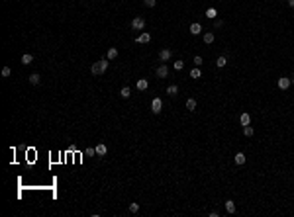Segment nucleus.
<instances>
[{"instance_id": "20e7f679", "label": "nucleus", "mask_w": 294, "mask_h": 217, "mask_svg": "<svg viewBox=\"0 0 294 217\" xmlns=\"http://www.w3.org/2000/svg\"><path fill=\"white\" fill-rule=\"evenodd\" d=\"M155 76L157 78H167L169 76V67L167 65H159L157 71H155Z\"/></svg>"}, {"instance_id": "9d476101", "label": "nucleus", "mask_w": 294, "mask_h": 217, "mask_svg": "<svg viewBox=\"0 0 294 217\" xmlns=\"http://www.w3.org/2000/svg\"><path fill=\"white\" fill-rule=\"evenodd\" d=\"M116 57H118V49H116V47H110V49L106 51V59H108V61H114Z\"/></svg>"}, {"instance_id": "6e6552de", "label": "nucleus", "mask_w": 294, "mask_h": 217, "mask_svg": "<svg viewBox=\"0 0 294 217\" xmlns=\"http://www.w3.org/2000/svg\"><path fill=\"white\" fill-rule=\"evenodd\" d=\"M290 84H292V80H290V78H286V76L279 78V88H280V90H286L288 86H290Z\"/></svg>"}, {"instance_id": "393cba45", "label": "nucleus", "mask_w": 294, "mask_h": 217, "mask_svg": "<svg viewBox=\"0 0 294 217\" xmlns=\"http://www.w3.org/2000/svg\"><path fill=\"white\" fill-rule=\"evenodd\" d=\"M10 75H12V68H10V67H4V68H2V76L8 78Z\"/></svg>"}, {"instance_id": "2eb2a0df", "label": "nucleus", "mask_w": 294, "mask_h": 217, "mask_svg": "<svg viewBox=\"0 0 294 217\" xmlns=\"http://www.w3.org/2000/svg\"><path fill=\"white\" fill-rule=\"evenodd\" d=\"M167 94H169V96H176V94H179V86H176V84H169V86H167Z\"/></svg>"}, {"instance_id": "473e14b6", "label": "nucleus", "mask_w": 294, "mask_h": 217, "mask_svg": "<svg viewBox=\"0 0 294 217\" xmlns=\"http://www.w3.org/2000/svg\"><path fill=\"white\" fill-rule=\"evenodd\" d=\"M290 80H292V82H294V78H290Z\"/></svg>"}, {"instance_id": "1a4fd4ad", "label": "nucleus", "mask_w": 294, "mask_h": 217, "mask_svg": "<svg viewBox=\"0 0 294 217\" xmlns=\"http://www.w3.org/2000/svg\"><path fill=\"white\" fill-rule=\"evenodd\" d=\"M28 80H30V84H34V86H37V84L41 82V76L37 75V72H31V75L28 76Z\"/></svg>"}, {"instance_id": "bb28decb", "label": "nucleus", "mask_w": 294, "mask_h": 217, "mask_svg": "<svg viewBox=\"0 0 294 217\" xmlns=\"http://www.w3.org/2000/svg\"><path fill=\"white\" fill-rule=\"evenodd\" d=\"M130 211L131 213H137V211H139V203H130Z\"/></svg>"}, {"instance_id": "c756f323", "label": "nucleus", "mask_w": 294, "mask_h": 217, "mask_svg": "<svg viewBox=\"0 0 294 217\" xmlns=\"http://www.w3.org/2000/svg\"><path fill=\"white\" fill-rule=\"evenodd\" d=\"M214 28H216V29L224 28V22H222V20H214Z\"/></svg>"}, {"instance_id": "6ab92c4d", "label": "nucleus", "mask_w": 294, "mask_h": 217, "mask_svg": "<svg viewBox=\"0 0 294 217\" xmlns=\"http://www.w3.org/2000/svg\"><path fill=\"white\" fill-rule=\"evenodd\" d=\"M190 78H202V71H200V67H194L190 71Z\"/></svg>"}, {"instance_id": "aec40b11", "label": "nucleus", "mask_w": 294, "mask_h": 217, "mask_svg": "<svg viewBox=\"0 0 294 217\" xmlns=\"http://www.w3.org/2000/svg\"><path fill=\"white\" fill-rule=\"evenodd\" d=\"M186 110H188V112H194V110H196V100L194 98L186 100Z\"/></svg>"}, {"instance_id": "f03ea898", "label": "nucleus", "mask_w": 294, "mask_h": 217, "mask_svg": "<svg viewBox=\"0 0 294 217\" xmlns=\"http://www.w3.org/2000/svg\"><path fill=\"white\" fill-rule=\"evenodd\" d=\"M131 28L135 29V31H141L143 28H145V20H143L141 16H135V18L131 20Z\"/></svg>"}, {"instance_id": "a211bd4d", "label": "nucleus", "mask_w": 294, "mask_h": 217, "mask_svg": "<svg viewBox=\"0 0 294 217\" xmlns=\"http://www.w3.org/2000/svg\"><path fill=\"white\" fill-rule=\"evenodd\" d=\"M226 65H228V59H226V57H224V55H222V57H218V59H216V67H218V68H224Z\"/></svg>"}, {"instance_id": "4468645a", "label": "nucleus", "mask_w": 294, "mask_h": 217, "mask_svg": "<svg viewBox=\"0 0 294 217\" xmlns=\"http://www.w3.org/2000/svg\"><path fill=\"white\" fill-rule=\"evenodd\" d=\"M214 39H216V35H214V31H206L204 33V43H214Z\"/></svg>"}, {"instance_id": "5701e85b", "label": "nucleus", "mask_w": 294, "mask_h": 217, "mask_svg": "<svg viewBox=\"0 0 294 217\" xmlns=\"http://www.w3.org/2000/svg\"><path fill=\"white\" fill-rule=\"evenodd\" d=\"M253 133H255V131H253L251 125H243V135L245 137H253Z\"/></svg>"}, {"instance_id": "2f4dec72", "label": "nucleus", "mask_w": 294, "mask_h": 217, "mask_svg": "<svg viewBox=\"0 0 294 217\" xmlns=\"http://www.w3.org/2000/svg\"><path fill=\"white\" fill-rule=\"evenodd\" d=\"M288 6H290V8H294V0H288Z\"/></svg>"}, {"instance_id": "dca6fc26", "label": "nucleus", "mask_w": 294, "mask_h": 217, "mask_svg": "<svg viewBox=\"0 0 294 217\" xmlns=\"http://www.w3.org/2000/svg\"><path fill=\"white\" fill-rule=\"evenodd\" d=\"M94 149H96V155H100V157H104V155H106V151H108V149H106V145H104V143L96 145Z\"/></svg>"}, {"instance_id": "b1692460", "label": "nucleus", "mask_w": 294, "mask_h": 217, "mask_svg": "<svg viewBox=\"0 0 294 217\" xmlns=\"http://www.w3.org/2000/svg\"><path fill=\"white\" fill-rule=\"evenodd\" d=\"M120 96L124 98V100H126V98H130V96H131V90L127 88V86H124V88H122V92H120Z\"/></svg>"}, {"instance_id": "423d86ee", "label": "nucleus", "mask_w": 294, "mask_h": 217, "mask_svg": "<svg viewBox=\"0 0 294 217\" xmlns=\"http://www.w3.org/2000/svg\"><path fill=\"white\" fill-rule=\"evenodd\" d=\"M137 43H149V41H151V33H147V31H143V33H139L137 35Z\"/></svg>"}, {"instance_id": "f8f14e48", "label": "nucleus", "mask_w": 294, "mask_h": 217, "mask_svg": "<svg viewBox=\"0 0 294 217\" xmlns=\"http://www.w3.org/2000/svg\"><path fill=\"white\" fill-rule=\"evenodd\" d=\"M226 211L229 215L235 213V202H233V200H228V202H226Z\"/></svg>"}, {"instance_id": "ddd939ff", "label": "nucleus", "mask_w": 294, "mask_h": 217, "mask_svg": "<svg viewBox=\"0 0 294 217\" xmlns=\"http://www.w3.org/2000/svg\"><path fill=\"white\" fill-rule=\"evenodd\" d=\"M200 31H202V25H200L198 22L190 25V33H192V35H200Z\"/></svg>"}, {"instance_id": "cd10ccee", "label": "nucleus", "mask_w": 294, "mask_h": 217, "mask_svg": "<svg viewBox=\"0 0 294 217\" xmlns=\"http://www.w3.org/2000/svg\"><path fill=\"white\" fill-rule=\"evenodd\" d=\"M143 4H145L147 8H153L155 4H157V0H143Z\"/></svg>"}, {"instance_id": "4be33fe9", "label": "nucleus", "mask_w": 294, "mask_h": 217, "mask_svg": "<svg viewBox=\"0 0 294 217\" xmlns=\"http://www.w3.org/2000/svg\"><path fill=\"white\" fill-rule=\"evenodd\" d=\"M206 16H208L210 20H216V16H218V10H216V8H208V10H206Z\"/></svg>"}, {"instance_id": "f3484780", "label": "nucleus", "mask_w": 294, "mask_h": 217, "mask_svg": "<svg viewBox=\"0 0 294 217\" xmlns=\"http://www.w3.org/2000/svg\"><path fill=\"white\" fill-rule=\"evenodd\" d=\"M31 61H34V55H30V53L22 55V65H31Z\"/></svg>"}, {"instance_id": "a878e982", "label": "nucleus", "mask_w": 294, "mask_h": 217, "mask_svg": "<svg viewBox=\"0 0 294 217\" xmlns=\"http://www.w3.org/2000/svg\"><path fill=\"white\" fill-rule=\"evenodd\" d=\"M175 68H176V71H183V68H184V61H180V59L175 61Z\"/></svg>"}, {"instance_id": "f257e3e1", "label": "nucleus", "mask_w": 294, "mask_h": 217, "mask_svg": "<svg viewBox=\"0 0 294 217\" xmlns=\"http://www.w3.org/2000/svg\"><path fill=\"white\" fill-rule=\"evenodd\" d=\"M108 67H110L108 59H100V61H96V63L90 65V72H92L94 76H100V75H104V72L108 71Z\"/></svg>"}, {"instance_id": "9b49d317", "label": "nucleus", "mask_w": 294, "mask_h": 217, "mask_svg": "<svg viewBox=\"0 0 294 217\" xmlns=\"http://www.w3.org/2000/svg\"><path fill=\"white\" fill-rule=\"evenodd\" d=\"M239 121H241V125H251V115L247 112H243L241 115H239Z\"/></svg>"}, {"instance_id": "7c9ffc66", "label": "nucleus", "mask_w": 294, "mask_h": 217, "mask_svg": "<svg viewBox=\"0 0 294 217\" xmlns=\"http://www.w3.org/2000/svg\"><path fill=\"white\" fill-rule=\"evenodd\" d=\"M94 155H96V149H90V147H88V149H87V157H94Z\"/></svg>"}, {"instance_id": "0eeeda50", "label": "nucleus", "mask_w": 294, "mask_h": 217, "mask_svg": "<svg viewBox=\"0 0 294 217\" xmlns=\"http://www.w3.org/2000/svg\"><path fill=\"white\" fill-rule=\"evenodd\" d=\"M233 161H235V165H245V162H247V157H245V153H237V155L233 157Z\"/></svg>"}, {"instance_id": "c85d7f7f", "label": "nucleus", "mask_w": 294, "mask_h": 217, "mask_svg": "<svg viewBox=\"0 0 294 217\" xmlns=\"http://www.w3.org/2000/svg\"><path fill=\"white\" fill-rule=\"evenodd\" d=\"M202 63H204V61H202V57L196 55V57H194V65H196V67H202Z\"/></svg>"}, {"instance_id": "39448f33", "label": "nucleus", "mask_w": 294, "mask_h": 217, "mask_svg": "<svg viewBox=\"0 0 294 217\" xmlns=\"http://www.w3.org/2000/svg\"><path fill=\"white\" fill-rule=\"evenodd\" d=\"M171 57H173V51H171V49H161V51H159V59H161L163 63L169 61Z\"/></svg>"}, {"instance_id": "7ed1b4c3", "label": "nucleus", "mask_w": 294, "mask_h": 217, "mask_svg": "<svg viewBox=\"0 0 294 217\" xmlns=\"http://www.w3.org/2000/svg\"><path fill=\"white\" fill-rule=\"evenodd\" d=\"M161 110H163V100H161V98H153V102H151V112H153V114H161Z\"/></svg>"}, {"instance_id": "412c9836", "label": "nucleus", "mask_w": 294, "mask_h": 217, "mask_svg": "<svg viewBox=\"0 0 294 217\" xmlns=\"http://www.w3.org/2000/svg\"><path fill=\"white\" fill-rule=\"evenodd\" d=\"M147 86H149V82L145 78H139V80H137V90H147Z\"/></svg>"}]
</instances>
